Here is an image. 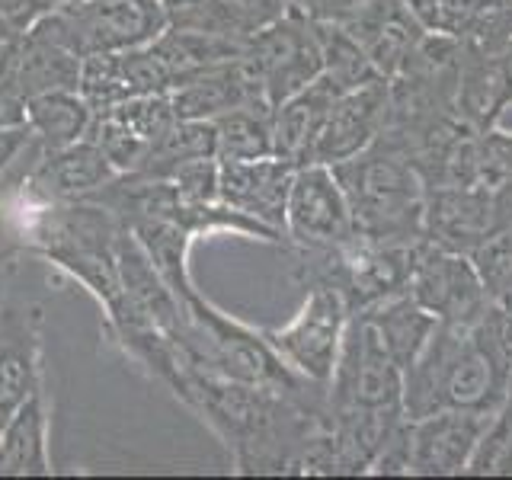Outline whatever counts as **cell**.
Returning a JSON list of instances; mask_svg holds the SVG:
<instances>
[{
	"mask_svg": "<svg viewBox=\"0 0 512 480\" xmlns=\"http://www.w3.org/2000/svg\"><path fill=\"white\" fill-rule=\"evenodd\" d=\"M173 119L176 112L170 93L135 96V100L93 109V125L87 138L109 157V164L119 173H132L148 160L151 148L173 125Z\"/></svg>",
	"mask_w": 512,
	"mask_h": 480,
	"instance_id": "12",
	"label": "cell"
},
{
	"mask_svg": "<svg viewBox=\"0 0 512 480\" xmlns=\"http://www.w3.org/2000/svg\"><path fill=\"white\" fill-rule=\"evenodd\" d=\"M61 4H64V0H61Z\"/></svg>",
	"mask_w": 512,
	"mask_h": 480,
	"instance_id": "39",
	"label": "cell"
},
{
	"mask_svg": "<svg viewBox=\"0 0 512 480\" xmlns=\"http://www.w3.org/2000/svg\"><path fill=\"white\" fill-rule=\"evenodd\" d=\"M496 61H500V106L506 112L512 106V45Z\"/></svg>",
	"mask_w": 512,
	"mask_h": 480,
	"instance_id": "36",
	"label": "cell"
},
{
	"mask_svg": "<svg viewBox=\"0 0 512 480\" xmlns=\"http://www.w3.org/2000/svg\"><path fill=\"white\" fill-rule=\"evenodd\" d=\"M407 292L439 320V324L474 327L490 311V292L471 256L445 250L423 240L416 250Z\"/></svg>",
	"mask_w": 512,
	"mask_h": 480,
	"instance_id": "8",
	"label": "cell"
},
{
	"mask_svg": "<svg viewBox=\"0 0 512 480\" xmlns=\"http://www.w3.org/2000/svg\"><path fill=\"white\" fill-rule=\"evenodd\" d=\"M61 0H0V23L10 32H26L29 26H36L42 16H48Z\"/></svg>",
	"mask_w": 512,
	"mask_h": 480,
	"instance_id": "32",
	"label": "cell"
},
{
	"mask_svg": "<svg viewBox=\"0 0 512 480\" xmlns=\"http://www.w3.org/2000/svg\"><path fill=\"white\" fill-rule=\"evenodd\" d=\"M170 103L176 119H218L224 112L247 103H266L260 84L244 68V61H228L205 68L183 80L180 87L170 93Z\"/></svg>",
	"mask_w": 512,
	"mask_h": 480,
	"instance_id": "19",
	"label": "cell"
},
{
	"mask_svg": "<svg viewBox=\"0 0 512 480\" xmlns=\"http://www.w3.org/2000/svg\"><path fill=\"white\" fill-rule=\"evenodd\" d=\"M346 93L340 84H333L327 74L311 80L308 87L288 96L285 103L272 109V138H276V157L288 164H308L314 141L327 122V112L336 103V96Z\"/></svg>",
	"mask_w": 512,
	"mask_h": 480,
	"instance_id": "20",
	"label": "cell"
},
{
	"mask_svg": "<svg viewBox=\"0 0 512 480\" xmlns=\"http://www.w3.org/2000/svg\"><path fill=\"white\" fill-rule=\"evenodd\" d=\"M420 244L378 240L356 231L349 240L333 247H292L295 279L301 288H336L346 298L352 314L368 311L381 301L407 292Z\"/></svg>",
	"mask_w": 512,
	"mask_h": 480,
	"instance_id": "4",
	"label": "cell"
},
{
	"mask_svg": "<svg viewBox=\"0 0 512 480\" xmlns=\"http://www.w3.org/2000/svg\"><path fill=\"white\" fill-rule=\"evenodd\" d=\"M493 413L480 410H436L410 420V474L407 477H455L468 464Z\"/></svg>",
	"mask_w": 512,
	"mask_h": 480,
	"instance_id": "14",
	"label": "cell"
},
{
	"mask_svg": "<svg viewBox=\"0 0 512 480\" xmlns=\"http://www.w3.org/2000/svg\"><path fill=\"white\" fill-rule=\"evenodd\" d=\"M52 16L80 58L132 52L167 29L164 0H64Z\"/></svg>",
	"mask_w": 512,
	"mask_h": 480,
	"instance_id": "6",
	"label": "cell"
},
{
	"mask_svg": "<svg viewBox=\"0 0 512 480\" xmlns=\"http://www.w3.org/2000/svg\"><path fill=\"white\" fill-rule=\"evenodd\" d=\"M362 314L372 320V327L378 330L381 343L388 346L394 362L404 368V372L413 365V359L420 356V349L426 346V340L439 324V320L432 317L410 292L394 295V298L381 301V304H375V308H368Z\"/></svg>",
	"mask_w": 512,
	"mask_h": 480,
	"instance_id": "23",
	"label": "cell"
},
{
	"mask_svg": "<svg viewBox=\"0 0 512 480\" xmlns=\"http://www.w3.org/2000/svg\"><path fill=\"white\" fill-rule=\"evenodd\" d=\"M45 314L29 298L0 301V429L45 381Z\"/></svg>",
	"mask_w": 512,
	"mask_h": 480,
	"instance_id": "10",
	"label": "cell"
},
{
	"mask_svg": "<svg viewBox=\"0 0 512 480\" xmlns=\"http://www.w3.org/2000/svg\"><path fill=\"white\" fill-rule=\"evenodd\" d=\"M500 228L496 189L487 186H429L423 240L471 256Z\"/></svg>",
	"mask_w": 512,
	"mask_h": 480,
	"instance_id": "15",
	"label": "cell"
},
{
	"mask_svg": "<svg viewBox=\"0 0 512 480\" xmlns=\"http://www.w3.org/2000/svg\"><path fill=\"white\" fill-rule=\"evenodd\" d=\"M23 119L42 151L84 141L93 125V106L80 90H48L23 103Z\"/></svg>",
	"mask_w": 512,
	"mask_h": 480,
	"instance_id": "22",
	"label": "cell"
},
{
	"mask_svg": "<svg viewBox=\"0 0 512 480\" xmlns=\"http://www.w3.org/2000/svg\"><path fill=\"white\" fill-rule=\"evenodd\" d=\"M471 260L480 272V279H484L490 298L496 301L500 295H506L512 288V224L496 228L484 244L471 253Z\"/></svg>",
	"mask_w": 512,
	"mask_h": 480,
	"instance_id": "29",
	"label": "cell"
},
{
	"mask_svg": "<svg viewBox=\"0 0 512 480\" xmlns=\"http://www.w3.org/2000/svg\"><path fill=\"white\" fill-rule=\"evenodd\" d=\"M468 474H503L512 477V384L506 391V400L480 439L477 452L468 464Z\"/></svg>",
	"mask_w": 512,
	"mask_h": 480,
	"instance_id": "27",
	"label": "cell"
},
{
	"mask_svg": "<svg viewBox=\"0 0 512 480\" xmlns=\"http://www.w3.org/2000/svg\"><path fill=\"white\" fill-rule=\"evenodd\" d=\"M234 4L240 7V13L247 16V23L253 29H260V26L279 20L282 13L292 10L295 0H234Z\"/></svg>",
	"mask_w": 512,
	"mask_h": 480,
	"instance_id": "35",
	"label": "cell"
},
{
	"mask_svg": "<svg viewBox=\"0 0 512 480\" xmlns=\"http://www.w3.org/2000/svg\"><path fill=\"white\" fill-rule=\"evenodd\" d=\"M23 244H20V237H16L13 231V224L7 221L4 215V208H0V285H7L10 276H13V269L16 263H20V256H23Z\"/></svg>",
	"mask_w": 512,
	"mask_h": 480,
	"instance_id": "34",
	"label": "cell"
},
{
	"mask_svg": "<svg viewBox=\"0 0 512 480\" xmlns=\"http://www.w3.org/2000/svg\"><path fill=\"white\" fill-rule=\"evenodd\" d=\"M186 202H218V157H192L160 173Z\"/></svg>",
	"mask_w": 512,
	"mask_h": 480,
	"instance_id": "31",
	"label": "cell"
},
{
	"mask_svg": "<svg viewBox=\"0 0 512 480\" xmlns=\"http://www.w3.org/2000/svg\"><path fill=\"white\" fill-rule=\"evenodd\" d=\"M416 20L426 32H439L448 39H464L474 23V16L484 7V0H407Z\"/></svg>",
	"mask_w": 512,
	"mask_h": 480,
	"instance_id": "28",
	"label": "cell"
},
{
	"mask_svg": "<svg viewBox=\"0 0 512 480\" xmlns=\"http://www.w3.org/2000/svg\"><path fill=\"white\" fill-rule=\"evenodd\" d=\"M349 304L346 298L327 285L304 288L301 311L288 320L285 327L263 330L272 349L285 359L288 368H295L301 378L327 388L333 378L336 359H340L343 336L349 327Z\"/></svg>",
	"mask_w": 512,
	"mask_h": 480,
	"instance_id": "7",
	"label": "cell"
},
{
	"mask_svg": "<svg viewBox=\"0 0 512 480\" xmlns=\"http://www.w3.org/2000/svg\"><path fill=\"white\" fill-rule=\"evenodd\" d=\"M167 29L183 32H212V36L247 39L253 26L240 13L234 0H164Z\"/></svg>",
	"mask_w": 512,
	"mask_h": 480,
	"instance_id": "25",
	"label": "cell"
},
{
	"mask_svg": "<svg viewBox=\"0 0 512 480\" xmlns=\"http://www.w3.org/2000/svg\"><path fill=\"white\" fill-rule=\"evenodd\" d=\"M173 90L176 77L167 68V61L157 55L154 42L132 48V52L87 55L84 64H80V93L87 96L93 109Z\"/></svg>",
	"mask_w": 512,
	"mask_h": 480,
	"instance_id": "16",
	"label": "cell"
},
{
	"mask_svg": "<svg viewBox=\"0 0 512 480\" xmlns=\"http://www.w3.org/2000/svg\"><path fill=\"white\" fill-rule=\"evenodd\" d=\"M176 397L224 442L237 474H295L304 448L327 426V397L298 400L189 362Z\"/></svg>",
	"mask_w": 512,
	"mask_h": 480,
	"instance_id": "1",
	"label": "cell"
},
{
	"mask_svg": "<svg viewBox=\"0 0 512 480\" xmlns=\"http://www.w3.org/2000/svg\"><path fill=\"white\" fill-rule=\"evenodd\" d=\"M359 4L362 0H295L292 7H298L314 23H340Z\"/></svg>",
	"mask_w": 512,
	"mask_h": 480,
	"instance_id": "33",
	"label": "cell"
},
{
	"mask_svg": "<svg viewBox=\"0 0 512 480\" xmlns=\"http://www.w3.org/2000/svg\"><path fill=\"white\" fill-rule=\"evenodd\" d=\"M212 122H215V144H218L221 160H253V157L276 154L269 103L237 106Z\"/></svg>",
	"mask_w": 512,
	"mask_h": 480,
	"instance_id": "24",
	"label": "cell"
},
{
	"mask_svg": "<svg viewBox=\"0 0 512 480\" xmlns=\"http://www.w3.org/2000/svg\"><path fill=\"white\" fill-rule=\"evenodd\" d=\"M461 42H468L484 55H503L512 45V0H484Z\"/></svg>",
	"mask_w": 512,
	"mask_h": 480,
	"instance_id": "30",
	"label": "cell"
},
{
	"mask_svg": "<svg viewBox=\"0 0 512 480\" xmlns=\"http://www.w3.org/2000/svg\"><path fill=\"white\" fill-rule=\"evenodd\" d=\"M340 26L356 39L384 80H394L400 74L416 42L426 36L407 0H362L346 20H340Z\"/></svg>",
	"mask_w": 512,
	"mask_h": 480,
	"instance_id": "18",
	"label": "cell"
},
{
	"mask_svg": "<svg viewBox=\"0 0 512 480\" xmlns=\"http://www.w3.org/2000/svg\"><path fill=\"white\" fill-rule=\"evenodd\" d=\"M119 170L109 164V157L96 148L90 138L74 141L68 148L42 151L23 173V180L16 183L13 192L23 202H80L90 199L93 192H100L106 183H112Z\"/></svg>",
	"mask_w": 512,
	"mask_h": 480,
	"instance_id": "11",
	"label": "cell"
},
{
	"mask_svg": "<svg viewBox=\"0 0 512 480\" xmlns=\"http://www.w3.org/2000/svg\"><path fill=\"white\" fill-rule=\"evenodd\" d=\"M333 173L346 192L359 234L420 244L426 180L391 138L381 135L362 154L333 164Z\"/></svg>",
	"mask_w": 512,
	"mask_h": 480,
	"instance_id": "3",
	"label": "cell"
},
{
	"mask_svg": "<svg viewBox=\"0 0 512 480\" xmlns=\"http://www.w3.org/2000/svg\"><path fill=\"white\" fill-rule=\"evenodd\" d=\"M317 39H320V52H324V74L340 84L343 90L362 87L368 80L381 77L372 61L365 58V52L356 45V39L340 23H314Z\"/></svg>",
	"mask_w": 512,
	"mask_h": 480,
	"instance_id": "26",
	"label": "cell"
},
{
	"mask_svg": "<svg viewBox=\"0 0 512 480\" xmlns=\"http://www.w3.org/2000/svg\"><path fill=\"white\" fill-rule=\"evenodd\" d=\"M496 304H500V308L512 317V288H509V292L506 295H500V298H496Z\"/></svg>",
	"mask_w": 512,
	"mask_h": 480,
	"instance_id": "37",
	"label": "cell"
},
{
	"mask_svg": "<svg viewBox=\"0 0 512 480\" xmlns=\"http://www.w3.org/2000/svg\"><path fill=\"white\" fill-rule=\"evenodd\" d=\"M391 116V80L375 77L362 87H352L336 96L327 112V122L314 141L308 164H340L362 154L388 128Z\"/></svg>",
	"mask_w": 512,
	"mask_h": 480,
	"instance_id": "13",
	"label": "cell"
},
{
	"mask_svg": "<svg viewBox=\"0 0 512 480\" xmlns=\"http://www.w3.org/2000/svg\"><path fill=\"white\" fill-rule=\"evenodd\" d=\"M512 384V317L490 304L474 327L436 324L404 372V413L420 420L436 410L496 413Z\"/></svg>",
	"mask_w": 512,
	"mask_h": 480,
	"instance_id": "2",
	"label": "cell"
},
{
	"mask_svg": "<svg viewBox=\"0 0 512 480\" xmlns=\"http://www.w3.org/2000/svg\"><path fill=\"white\" fill-rule=\"evenodd\" d=\"M48 436H52V404H48L45 381L29 394L7 426L0 429V474L4 477H48Z\"/></svg>",
	"mask_w": 512,
	"mask_h": 480,
	"instance_id": "21",
	"label": "cell"
},
{
	"mask_svg": "<svg viewBox=\"0 0 512 480\" xmlns=\"http://www.w3.org/2000/svg\"><path fill=\"white\" fill-rule=\"evenodd\" d=\"M352 234H356V221L333 167H295L285 205V247H333Z\"/></svg>",
	"mask_w": 512,
	"mask_h": 480,
	"instance_id": "9",
	"label": "cell"
},
{
	"mask_svg": "<svg viewBox=\"0 0 512 480\" xmlns=\"http://www.w3.org/2000/svg\"><path fill=\"white\" fill-rule=\"evenodd\" d=\"M292 176L295 164H288L276 154L253 160L218 157V202L285 234V205Z\"/></svg>",
	"mask_w": 512,
	"mask_h": 480,
	"instance_id": "17",
	"label": "cell"
},
{
	"mask_svg": "<svg viewBox=\"0 0 512 480\" xmlns=\"http://www.w3.org/2000/svg\"><path fill=\"white\" fill-rule=\"evenodd\" d=\"M4 295H7V285H0V301H4Z\"/></svg>",
	"mask_w": 512,
	"mask_h": 480,
	"instance_id": "38",
	"label": "cell"
},
{
	"mask_svg": "<svg viewBox=\"0 0 512 480\" xmlns=\"http://www.w3.org/2000/svg\"><path fill=\"white\" fill-rule=\"evenodd\" d=\"M240 61L260 84L272 109L324 74V52H320L314 20H308L298 7L253 29Z\"/></svg>",
	"mask_w": 512,
	"mask_h": 480,
	"instance_id": "5",
	"label": "cell"
}]
</instances>
